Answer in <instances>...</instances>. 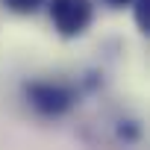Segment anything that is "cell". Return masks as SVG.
I'll return each instance as SVG.
<instances>
[{
  "label": "cell",
  "mask_w": 150,
  "mask_h": 150,
  "mask_svg": "<svg viewBox=\"0 0 150 150\" xmlns=\"http://www.w3.org/2000/svg\"><path fill=\"white\" fill-rule=\"evenodd\" d=\"M24 94L30 100V106L44 115V118H59L74 106V88L65 83H53V80H33L24 86Z\"/></svg>",
  "instance_id": "obj_1"
},
{
  "label": "cell",
  "mask_w": 150,
  "mask_h": 150,
  "mask_svg": "<svg viewBox=\"0 0 150 150\" xmlns=\"http://www.w3.org/2000/svg\"><path fill=\"white\" fill-rule=\"evenodd\" d=\"M91 0H50V21L65 38H77L91 27Z\"/></svg>",
  "instance_id": "obj_2"
},
{
  "label": "cell",
  "mask_w": 150,
  "mask_h": 150,
  "mask_svg": "<svg viewBox=\"0 0 150 150\" xmlns=\"http://www.w3.org/2000/svg\"><path fill=\"white\" fill-rule=\"evenodd\" d=\"M132 18H135V27L138 33H150V0H132Z\"/></svg>",
  "instance_id": "obj_3"
},
{
  "label": "cell",
  "mask_w": 150,
  "mask_h": 150,
  "mask_svg": "<svg viewBox=\"0 0 150 150\" xmlns=\"http://www.w3.org/2000/svg\"><path fill=\"white\" fill-rule=\"evenodd\" d=\"M3 3L15 15H33V12H38V6L44 3V0H3Z\"/></svg>",
  "instance_id": "obj_4"
},
{
  "label": "cell",
  "mask_w": 150,
  "mask_h": 150,
  "mask_svg": "<svg viewBox=\"0 0 150 150\" xmlns=\"http://www.w3.org/2000/svg\"><path fill=\"white\" fill-rule=\"evenodd\" d=\"M106 6H112V9H121V6H129L132 0H103Z\"/></svg>",
  "instance_id": "obj_5"
}]
</instances>
